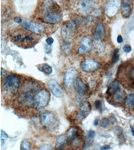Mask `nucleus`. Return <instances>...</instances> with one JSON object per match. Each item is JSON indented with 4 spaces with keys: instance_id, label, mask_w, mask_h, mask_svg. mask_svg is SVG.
I'll return each instance as SVG.
<instances>
[{
    "instance_id": "f257e3e1",
    "label": "nucleus",
    "mask_w": 134,
    "mask_h": 150,
    "mask_svg": "<svg viewBox=\"0 0 134 150\" xmlns=\"http://www.w3.org/2000/svg\"><path fill=\"white\" fill-rule=\"evenodd\" d=\"M61 18L62 16L58 6L51 1L47 2L45 6L44 16H43V21L45 23H51V24L58 23L61 21Z\"/></svg>"
},
{
    "instance_id": "f03ea898",
    "label": "nucleus",
    "mask_w": 134,
    "mask_h": 150,
    "mask_svg": "<svg viewBox=\"0 0 134 150\" xmlns=\"http://www.w3.org/2000/svg\"><path fill=\"white\" fill-rule=\"evenodd\" d=\"M20 88V78L15 74L8 75L5 79L3 89L6 92L11 95L16 94Z\"/></svg>"
},
{
    "instance_id": "7ed1b4c3",
    "label": "nucleus",
    "mask_w": 134,
    "mask_h": 150,
    "mask_svg": "<svg viewBox=\"0 0 134 150\" xmlns=\"http://www.w3.org/2000/svg\"><path fill=\"white\" fill-rule=\"evenodd\" d=\"M50 100V94L46 89H41L34 96V106L38 110H41L48 105Z\"/></svg>"
},
{
    "instance_id": "20e7f679",
    "label": "nucleus",
    "mask_w": 134,
    "mask_h": 150,
    "mask_svg": "<svg viewBox=\"0 0 134 150\" xmlns=\"http://www.w3.org/2000/svg\"><path fill=\"white\" fill-rule=\"evenodd\" d=\"M40 121H41V124L44 127L48 129H52L56 126L57 118H56V116L54 114L53 112H45L41 115Z\"/></svg>"
},
{
    "instance_id": "39448f33",
    "label": "nucleus",
    "mask_w": 134,
    "mask_h": 150,
    "mask_svg": "<svg viewBox=\"0 0 134 150\" xmlns=\"http://www.w3.org/2000/svg\"><path fill=\"white\" fill-rule=\"evenodd\" d=\"M13 40L16 42V45L23 47L31 46V43L35 42V37L29 34H19L14 35Z\"/></svg>"
},
{
    "instance_id": "423d86ee",
    "label": "nucleus",
    "mask_w": 134,
    "mask_h": 150,
    "mask_svg": "<svg viewBox=\"0 0 134 150\" xmlns=\"http://www.w3.org/2000/svg\"><path fill=\"white\" fill-rule=\"evenodd\" d=\"M100 67H101V64L97 61L92 59H86L81 63V69L84 72H93L98 70Z\"/></svg>"
},
{
    "instance_id": "0eeeda50",
    "label": "nucleus",
    "mask_w": 134,
    "mask_h": 150,
    "mask_svg": "<svg viewBox=\"0 0 134 150\" xmlns=\"http://www.w3.org/2000/svg\"><path fill=\"white\" fill-rule=\"evenodd\" d=\"M22 27L25 28L26 30H29L31 32L35 33V34H41L44 31V27L41 25L40 23L33 21H25L22 23Z\"/></svg>"
},
{
    "instance_id": "6e6552de",
    "label": "nucleus",
    "mask_w": 134,
    "mask_h": 150,
    "mask_svg": "<svg viewBox=\"0 0 134 150\" xmlns=\"http://www.w3.org/2000/svg\"><path fill=\"white\" fill-rule=\"evenodd\" d=\"M119 7V0H108L105 6V13L109 17L115 16Z\"/></svg>"
},
{
    "instance_id": "1a4fd4ad",
    "label": "nucleus",
    "mask_w": 134,
    "mask_h": 150,
    "mask_svg": "<svg viewBox=\"0 0 134 150\" xmlns=\"http://www.w3.org/2000/svg\"><path fill=\"white\" fill-rule=\"evenodd\" d=\"M77 70L75 69H69L64 74L63 84L66 88H70L73 84H75V80L77 79Z\"/></svg>"
},
{
    "instance_id": "9d476101",
    "label": "nucleus",
    "mask_w": 134,
    "mask_h": 150,
    "mask_svg": "<svg viewBox=\"0 0 134 150\" xmlns=\"http://www.w3.org/2000/svg\"><path fill=\"white\" fill-rule=\"evenodd\" d=\"M93 41L90 38V37L86 36L81 41V45L78 49V52L80 55L87 53L89 50H91L92 48H93Z\"/></svg>"
},
{
    "instance_id": "9b49d317",
    "label": "nucleus",
    "mask_w": 134,
    "mask_h": 150,
    "mask_svg": "<svg viewBox=\"0 0 134 150\" xmlns=\"http://www.w3.org/2000/svg\"><path fill=\"white\" fill-rule=\"evenodd\" d=\"M49 87L50 88L52 94H53L54 96H56L57 98H61L63 95V91L61 84L58 82H56L54 80H52L49 82Z\"/></svg>"
},
{
    "instance_id": "f8f14e48",
    "label": "nucleus",
    "mask_w": 134,
    "mask_h": 150,
    "mask_svg": "<svg viewBox=\"0 0 134 150\" xmlns=\"http://www.w3.org/2000/svg\"><path fill=\"white\" fill-rule=\"evenodd\" d=\"M91 110V106H90V104L88 102H84L82 103L81 106L79 108V110L77 114V118L78 120H84L86 117L89 115V112Z\"/></svg>"
},
{
    "instance_id": "ddd939ff",
    "label": "nucleus",
    "mask_w": 134,
    "mask_h": 150,
    "mask_svg": "<svg viewBox=\"0 0 134 150\" xmlns=\"http://www.w3.org/2000/svg\"><path fill=\"white\" fill-rule=\"evenodd\" d=\"M93 0H80L78 3V10L82 13H87L93 8Z\"/></svg>"
},
{
    "instance_id": "4468645a",
    "label": "nucleus",
    "mask_w": 134,
    "mask_h": 150,
    "mask_svg": "<svg viewBox=\"0 0 134 150\" xmlns=\"http://www.w3.org/2000/svg\"><path fill=\"white\" fill-rule=\"evenodd\" d=\"M121 13L125 18H128L132 11L131 0H122L121 2Z\"/></svg>"
},
{
    "instance_id": "2eb2a0df",
    "label": "nucleus",
    "mask_w": 134,
    "mask_h": 150,
    "mask_svg": "<svg viewBox=\"0 0 134 150\" xmlns=\"http://www.w3.org/2000/svg\"><path fill=\"white\" fill-rule=\"evenodd\" d=\"M106 35V30L102 23H98L96 24L94 30V39L95 41H101Z\"/></svg>"
},
{
    "instance_id": "dca6fc26",
    "label": "nucleus",
    "mask_w": 134,
    "mask_h": 150,
    "mask_svg": "<svg viewBox=\"0 0 134 150\" xmlns=\"http://www.w3.org/2000/svg\"><path fill=\"white\" fill-rule=\"evenodd\" d=\"M75 29V22L71 21V22H69L68 24H66V25L63 27V36H64V38H68V39L71 38Z\"/></svg>"
},
{
    "instance_id": "f3484780",
    "label": "nucleus",
    "mask_w": 134,
    "mask_h": 150,
    "mask_svg": "<svg viewBox=\"0 0 134 150\" xmlns=\"http://www.w3.org/2000/svg\"><path fill=\"white\" fill-rule=\"evenodd\" d=\"M75 87L76 91L79 95L83 96L86 93L87 90H88V87L84 82L82 81V80L81 78H77L75 81Z\"/></svg>"
},
{
    "instance_id": "a211bd4d",
    "label": "nucleus",
    "mask_w": 134,
    "mask_h": 150,
    "mask_svg": "<svg viewBox=\"0 0 134 150\" xmlns=\"http://www.w3.org/2000/svg\"><path fill=\"white\" fill-rule=\"evenodd\" d=\"M68 137L67 134H62L57 137L56 141V147L57 149H62L66 145L68 142Z\"/></svg>"
},
{
    "instance_id": "6ab92c4d",
    "label": "nucleus",
    "mask_w": 134,
    "mask_h": 150,
    "mask_svg": "<svg viewBox=\"0 0 134 150\" xmlns=\"http://www.w3.org/2000/svg\"><path fill=\"white\" fill-rule=\"evenodd\" d=\"M113 100L115 103H122V101L125 100V93L124 91L122 90H118V91H116L115 94H113Z\"/></svg>"
},
{
    "instance_id": "aec40b11",
    "label": "nucleus",
    "mask_w": 134,
    "mask_h": 150,
    "mask_svg": "<svg viewBox=\"0 0 134 150\" xmlns=\"http://www.w3.org/2000/svg\"><path fill=\"white\" fill-rule=\"evenodd\" d=\"M120 89V85L119 82L118 81H114L110 84V86L108 87V91H107V94L110 96L115 94L116 91H118Z\"/></svg>"
},
{
    "instance_id": "412c9836",
    "label": "nucleus",
    "mask_w": 134,
    "mask_h": 150,
    "mask_svg": "<svg viewBox=\"0 0 134 150\" xmlns=\"http://www.w3.org/2000/svg\"><path fill=\"white\" fill-rule=\"evenodd\" d=\"M125 105L128 109H134V94H129L125 98Z\"/></svg>"
},
{
    "instance_id": "4be33fe9",
    "label": "nucleus",
    "mask_w": 134,
    "mask_h": 150,
    "mask_svg": "<svg viewBox=\"0 0 134 150\" xmlns=\"http://www.w3.org/2000/svg\"><path fill=\"white\" fill-rule=\"evenodd\" d=\"M67 135H68L69 140H73V139L75 138H76L78 135H79V134H78V129L77 127H71V128L68 130V133H67Z\"/></svg>"
},
{
    "instance_id": "5701e85b",
    "label": "nucleus",
    "mask_w": 134,
    "mask_h": 150,
    "mask_svg": "<svg viewBox=\"0 0 134 150\" xmlns=\"http://www.w3.org/2000/svg\"><path fill=\"white\" fill-rule=\"evenodd\" d=\"M39 70H42V72L46 74H50L52 73V70H53L51 67L48 65V64H46V63H44V64L41 65Z\"/></svg>"
},
{
    "instance_id": "b1692460",
    "label": "nucleus",
    "mask_w": 134,
    "mask_h": 150,
    "mask_svg": "<svg viewBox=\"0 0 134 150\" xmlns=\"http://www.w3.org/2000/svg\"><path fill=\"white\" fill-rule=\"evenodd\" d=\"M127 77L129 78V82H134V67H132L129 69L127 72Z\"/></svg>"
},
{
    "instance_id": "393cba45",
    "label": "nucleus",
    "mask_w": 134,
    "mask_h": 150,
    "mask_svg": "<svg viewBox=\"0 0 134 150\" xmlns=\"http://www.w3.org/2000/svg\"><path fill=\"white\" fill-rule=\"evenodd\" d=\"M21 150H30L31 149V144L28 140H23L21 142Z\"/></svg>"
},
{
    "instance_id": "a878e982",
    "label": "nucleus",
    "mask_w": 134,
    "mask_h": 150,
    "mask_svg": "<svg viewBox=\"0 0 134 150\" xmlns=\"http://www.w3.org/2000/svg\"><path fill=\"white\" fill-rule=\"evenodd\" d=\"M9 138V136H8V134H7L6 132H5L3 130H2L1 131V138H0V141H1V145L2 146H3L5 144V142H6V141Z\"/></svg>"
},
{
    "instance_id": "bb28decb",
    "label": "nucleus",
    "mask_w": 134,
    "mask_h": 150,
    "mask_svg": "<svg viewBox=\"0 0 134 150\" xmlns=\"http://www.w3.org/2000/svg\"><path fill=\"white\" fill-rule=\"evenodd\" d=\"M100 124H101V126L103 128H106V127H108L109 125H110V120L108 118H103V119L101 120V122H100Z\"/></svg>"
},
{
    "instance_id": "cd10ccee",
    "label": "nucleus",
    "mask_w": 134,
    "mask_h": 150,
    "mask_svg": "<svg viewBox=\"0 0 134 150\" xmlns=\"http://www.w3.org/2000/svg\"><path fill=\"white\" fill-rule=\"evenodd\" d=\"M119 58V54H118V49H115L114 53H113V57H112V63H115L118 61Z\"/></svg>"
},
{
    "instance_id": "c85d7f7f",
    "label": "nucleus",
    "mask_w": 134,
    "mask_h": 150,
    "mask_svg": "<svg viewBox=\"0 0 134 150\" xmlns=\"http://www.w3.org/2000/svg\"><path fill=\"white\" fill-rule=\"evenodd\" d=\"M94 137H95V131H92V130L89 131V132H88V135H87V138H88V139L92 142V141H93V139L94 138Z\"/></svg>"
},
{
    "instance_id": "c756f323",
    "label": "nucleus",
    "mask_w": 134,
    "mask_h": 150,
    "mask_svg": "<svg viewBox=\"0 0 134 150\" xmlns=\"http://www.w3.org/2000/svg\"><path fill=\"white\" fill-rule=\"evenodd\" d=\"M40 150H49V149H53V146L49 144H46V145H42V147H40Z\"/></svg>"
},
{
    "instance_id": "7c9ffc66",
    "label": "nucleus",
    "mask_w": 134,
    "mask_h": 150,
    "mask_svg": "<svg viewBox=\"0 0 134 150\" xmlns=\"http://www.w3.org/2000/svg\"><path fill=\"white\" fill-rule=\"evenodd\" d=\"M123 50H124L125 52L129 53V52L132 50V48L129 45H124V47H123Z\"/></svg>"
},
{
    "instance_id": "2f4dec72",
    "label": "nucleus",
    "mask_w": 134,
    "mask_h": 150,
    "mask_svg": "<svg viewBox=\"0 0 134 150\" xmlns=\"http://www.w3.org/2000/svg\"><path fill=\"white\" fill-rule=\"evenodd\" d=\"M63 51L67 52H70V45L68 44V43H64V44H63Z\"/></svg>"
},
{
    "instance_id": "473e14b6",
    "label": "nucleus",
    "mask_w": 134,
    "mask_h": 150,
    "mask_svg": "<svg viewBox=\"0 0 134 150\" xmlns=\"http://www.w3.org/2000/svg\"><path fill=\"white\" fill-rule=\"evenodd\" d=\"M53 42H54V40L53 38H48L46 39V43L47 45H51L53 43Z\"/></svg>"
},
{
    "instance_id": "72a5a7b5",
    "label": "nucleus",
    "mask_w": 134,
    "mask_h": 150,
    "mask_svg": "<svg viewBox=\"0 0 134 150\" xmlns=\"http://www.w3.org/2000/svg\"><path fill=\"white\" fill-rule=\"evenodd\" d=\"M101 103L100 100H96V102H95V106H96V109H99V108L101 107Z\"/></svg>"
},
{
    "instance_id": "f704fd0d",
    "label": "nucleus",
    "mask_w": 134,
    "mask_h": 150,
    "mask_svg": "<svg viewBox=\"0 0 134 150\" xmlns=\"http://www.w3.org/2000/svg\"><path fill=\"white\" fill-rule=\"evenodd\" d=\"M117 42H118V43H122V42H123V38H122V35H118V36Z\"/></svg>"
},
{
    "instance_id": "c9c22d12",
    "label": "nucleus",
    "mask_w": 134,
    "mask_h": 150,
    "mask_svg": "<svg viewBox=\"0 0 134 150\" xmlns=\"http://www.w3.org/2000/svg\"><path fill=\"white\" fill-rule=\"evenodd\" d=\"M14 21L17 23H21L22 22V21H21V19L20 17H16V18L14 19Z\"/></svg>"
},
{
    "instance_id": "e433bc0d",
    "label": "nucleus",
    "mask_w": 134,
    "mask_h": 150,
    "mask_svg": "<svg viewBox=\"0 0 134 150\" xmlns=\"http://www.w3.org/2000/svg\"><path fill=\"white\" fill-rule=\"evenodd\" d=\"M99 124V120L98 119H96L95 120V121L93 122V124L95 125V126H97Z\"/></svg>"
},
{
    "instance_id": "4c0bfd02",
    "label": "nucleus",
    "mask_w": 134,
    "mask_h": 150,
    "mask_svg": "<svg viewBox=\"0 0 134 150\" xmlns=\"http://www.w3.org/2000/svg\"><path fill=\"white\" fill-rule=\"evenodd\" d=\"M102 149H110V146H107V145H105V146H103V147L101 148Z\"/></svg>"
},
{
    "instance_id": "58836bf2",
    "label": "nucleus",
    "mask_w": 134,
    "mask_h": 150,
    "mask_svg": "<svg viewBox=\"0 0 134 150\" xmlns=\"http://www.w3.org/2000/svg\"><path fill=\"white\" fill-rule=\"evenodd\" d=\"M132 129V133H133V134L134 135V128H131Z\"/></svg>"
}]
</instances>
